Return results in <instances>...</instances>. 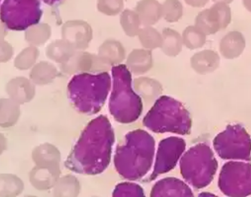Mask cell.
<instances>
[{
  "label": "cell",
  "mask_w": 251,
  "mask_h": 197,
  "mask_svg": "<svg viewBox=\"0 0 251 197\" xmlns=\"http://www.w3.org/2000/svg\"><path fill=\"white\" fill-rule=\"evenodd\" d=\"M114 142L112 124L107 117L100 115L90 122L75 147L68 168L76 173L97 175L109 164Z\"/></svg>",
  "instance_id": "1"
},
{
  "label": "cell",
  "mask_w": 251,
  "mask_h": 197,
  "mask_svg": "<svg viewBox=\"0 0 251 197\" xmlns=\"http://www.w3.org/2000/svg\"><path fill=\"white\" fill-rule=\"evenodd\" d=\"M110 87L111 78L107 72L76 74L68 85L69 99L79 112L95 114L102 108Z\"/></svg>",
  "instance_id": "2"
},
{
  "label": "cell",
  "mask_w": 251,
  "mask_h": 197,
  "mask_svg": "<svg viewBox=\"0 0 251 197\" xmlns=\"http://www.w3.org/2000/svg\"><path fill=\"white\" fill-rule=\"evenodd\" d=\"M113 88L109 100L111 114L120 123L136 121L142 110L141 99L133 91L132 74L125 65L112 69Z\"/></svg>",
  "instance_id": "3"
},
{
  "label": "cell",
  "mask_w": 251,
  "mask_h": 197,
  "mask_svg": "<svg viewBox=\"0 0 251 197\" xmlns=\"http://www.w3.org/2000/svg\"><path fill=\"white\" fill-rule=\"evenodd\" d=\"M144 124L156 133L186 134L191 127L188 112L182 104L168 97H162L146 115Z\"/></svg>",
  "instance_id": "4"
},
{
  "label": "cell",
  "mask_w": 251,
  "mask_h": 197,
  "mask_svg": "<svg viewBox=\"0 0 251 197\" xmlns=\"http://www.w3.org/2000/svg\"><path fill=\"white\" fill-rule=\"evenodd\" d=\"M42 16L39 1L6 0L1 4V21L11 30H25L38 24Z\"/></svg>",
  "instance_id": "5"
},
{
  "label": "cell",
  "mask_w": 251,
  "mask_h": 197,
  "mask_svg": "<svg viewBox=\"0 0 251 197\" xmlns=\"http://www.w3.org/2000/svg\"><path fill=\"white\" fill-rule=\"evenodd\" d=\"M217 146H231L237 157L242 159H250L251 152V138L245 128L236 125L229 126L215 139Z\"/></svg>",
  "instance_id": "6"
},
{
  "label": "cell",
  "mask_w": 251,
  "mask_h": 197,
  "mask_svg": "<svg viewBox=\"0 0 251 197\" xmlns=\"http://www.w3.org/2000/svg\"><path fill=\"white\" fill-rule=\"evenodd\" d=\"M135 189L132 185L122 183L115 187L112 197H135Z\"/></svg>",
  "instance_id": "7"
}]
</instances>
